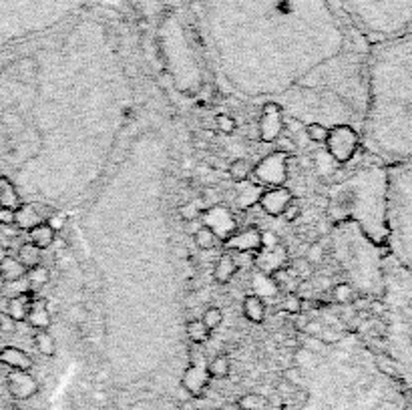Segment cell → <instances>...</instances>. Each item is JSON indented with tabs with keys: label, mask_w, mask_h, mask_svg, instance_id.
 I'll return each instance as SVG.
<instances>
[{
	"label": "cell",
	"mask_w": 412,
	"mask_h": 410,
	"mask_svg": "<svg viewBox=\"0 0 412 410\" xmlns=\"http://www.w3.org/2000/svg\"><path fill=\"white\" fill-rule=\"evenodd\" d=\"M324 145L332 155V159H336L338 163H348L360 147V137L350 125H338L330 129Z\"/></svg>",
	"instance_id": "cell-1"
},
{
	"label": "cell",
	"mask_w": 412,
	"mask_h": 410,
	"mask_svg": "<svg viewBox=\"0 0 412 410\" xmlns=\"http://www.w3.org/2000/svg\"><path fill=\"white\" fill-rule=\"evenodd\" d=\"M252 175L258 177V181L269 185V187H280L286 183L288 177V155L284 153H273L267 155L265 159H261L258 165L254 167Z\"/></svg>",
	"instance_id": "cell-2"
},
{
	"label": "cell",
	"mask_w": 412,
	"mask_h": 410,
	"mask_svg": "<svg viewBox=\"0 0 412 410\" xmlns=\"http://www.w3.org/2000/svg\"><path fill=\"white\" fill-rule=\"evenodd\" d=\"M292 199H294V193L286 185H280V187H269V189L261 191L258 197V203L267 215L282 217V213L286 211V207H288V203Z\"/></svg>",
	"instance_id": "cell-3"
},
{
	"label": "cell",
	"mask_w": 412,
	"mask_h": 410,
	"mask_svg": "<svg viewBox=\"0 0 412 410\" xmlns=\"http://www.w3.org/2000/svg\"><path fill=\"white\" fill-rule=\"evenodd\" d=\"M284 129V109L276 103H267L259 117V139L271 143L282 135Z\"/></svg>",
	"instance_id": "cell-4"
},
{
	"label": "cell",
	"mask_w": 412,
	"mask_h": 410,
	"mask_svg": "<svg viewBox=\"0 0 412 410\" xmlns=\"http://www.w3.org/2000/svg\"><path fill=\"white\" fill-rule=\"evenodd\" d=\"M6 388L12 398L28 400L39 392V382L26 370H10V374L6 376Z\"/></svg>",
	"instance_id": "cell-5"
},
{
	"label": "cell",
	"mask_w": 412,
	"mask_h": 410,
	"mask_svg": "<svg viewBox=\"0 0 412 410\" xmlns=\"http://www.w3.org/2000/svg\"><path fill=\"white\" fill-rule=\"evenodd\" d=\"M209 372H207V366L203 364H191L185 372H183V378H181V386L191 394V398H201L203 392L209 386Z\"/></svg>",
	"instance_id": "cell-6"
},
{
	"label": "cell",
	"mask_w": 412,
	"mask_h": 410,
	"mask_svg": "<svg viewBox=\"0 0 412 410\" xmlns=\"http://www.w3.org/2000/svg\"><path fill=\"white\" fill-rule=\"evenodd\" d=\"M223 243L233 251H254V253H258L261 249V232H258L256 228H246L242 232H235Z\"/></svg>",
	"instance_id": "cell-7"
},
{
	"label": "cell",
	"mask_w": 412,
	"mask_h": 410,
	"mask_svg": "<svg viewBox=\"0 0 412 410\" xmlns=\"http://www.w3.org/2000/svg\"><path fill=\"white\" fill-rule=\"evenodd\" d=\"M0 366H6L10 370L30 372V368L35 366V360L28 352L20 350L16 346H4V348H0Z\"/></svg>",
	"instance_id": "cell-8"
},
{
	"label": "cell",
	"mask_w": 412,
	"mask_h": 410,
	"mask_svg": "<svg viewBox=\"0 0 412 410\" xmlns=\"http://www.w3.org/2000/svg\"><path fill=\"white\" fill-rule=\"evenodd\" d=\"M32 302H35L32 290L22 292V293H16V295H12V297L6 302V310H4V312H6V314L12 318V320L22 322V320H26V316H28V310H30Z\"/></svg>",
	"instance_id": "cell-9"
},
{
	"label": "cell",
	"mask_w": 412,
	"mask_h": 410,
	"mask_svg": "<svg viewBox=\"0 0 412 410\" xmlns=\"http://www.w3.org/2000/svg\"><path fill=\"white\" fill-rule=\"evenodd\" d=\"M237 274V264H235V257L231 253H223L217 262H215V268H213V280L221 286H227Z\"/></svg>",
	"instance_id": "cell-10"
},
{
	"label": "cell",
	"mask_w": 412,
	"mask_h": 410,
	"mask_svg": "<svg viewBox=\"0 0 412 410\" xmlns=\"http://www.w3.org/2000/svg\"><path fill=\"white\" fill-rule=\"evenodd\" d=\"M24 322H28V326H32L35 330H49L52 324V318L47 304L43 300H35Z\"/></svg>",
	"instance_id": "cell-11"
},
{
	"label": "cell",
	"mask_w": 412,
	"mask_h": 410,
	"mask_svg": "<svg viewBox=\"0 0 412 410\" xmlns=\"http://www.w3.org/2000/svg\"><path fill=\"white\" fill-rule=\"evenodd\" d=\"M39 223H45V221L41 219V215L37 213L32 203H20V207L14 209V226L18 230L28 232V230H32Z\"/></svg>",
	"instance_id": "cell-12"
},
{
	"label": "cell",
	"mask_w": 412,
	"mask_h": 410,
	"mask_svg": "<svg viewBox=\"0 0 412 410\" xmlns=\"http://www.w3.org/2000/svg\"><path fill=\"white\" fill-rule=\"evenodd\" d=\"M242 312H244V318L252 324H263V320H265V304L259 295H254V293L244 297Z\"/></svg>",
	"instance_id": "cell-13"
},
{
	"label": "cell",
	"mask_w": 412,
	"mask_h": 410,
	"mask_svg": "<svg viewBox=\"0 0 412 410\" xmlns=\"http://www.w3.org/2000/svg\"><path fill=\"white\" fill-rule=\"evenodd\" d=\"M26 276V268L12 255L4 257V262H0V278L4 284H12V282H20Z\"/></svg>",
	"instance_id": "cell-14"
},
{
	"label": "cell",
	"mask_w": 412,
	"mask_h": 410,
	"mask_svg": "<svg viewBox=\"0 0 412 410\" xmlns=\"http://www.w3.org/2000/svg\"><path fill=\"white\" fill-rule=\"evenodd\" d=\"M54 239H56V232L52 230L47 221L35 226L32 230H28V241H30L32 245H37L41 251L47 249V247H51L52 243H54Z\"/></svg>",
	"instance_id": "cell-15"
},
{
	"label": "cell",
	"mask_w": 412,
	"mask_h": 410,
	"mask_svg": "<svg viewBox=\"0 0 412 410\" xmlns=\"http://www.w3.org/2000/svg\"><path fill=\"white\" fill-rule=\"evenodd\" d=\"M20 203L22 199H20V193L16 191V185L8 177L0 175V205L8 209H16L20 207Z\"/></svg>",
	"instance_id": "cell-16"
},
{
	"label": "cell",
	"mask_w": 412,
	"mask_h": 410,
	"mask_svg": "<svg viewBox=\"0 0 412 410\" xmlns=\"http://www.w3.org/2000/svg\"><path fill=\"white\" fill-rule=\"evenodd\" d=\"M24 280H26V284H28V290H32V292H35V290H41L43 286L49 284V280H51V270H49L45 264H39V266L26 270Z\"/></svg>",
	"instance_id": "cell-17"
},
{
	"label": "cell",
	"mask_w": 412,
	"mask_h": 410,
	"mask_svg": "<svg viewBox=\"0 0 412 410\" xmlns=\"http://www.w3.org/2000/svg\"><path fill=\"white\" fill-rule=\"evenodd\" d=\"M16 259H18L26 270H30V268L43 264V253H41V249H39L37 245H32L30 241H26V243H22V245L18 247Z\"/></svg>",
	"instance_id": "cell-18"
},
{
	"label": "cell",
	"mask_w": 412,
	"mask_h": 410,
	"mask_svg": "<svg viewBox=\"0 0 412 410\" xmlns=\"http://www.w3.org/2000/svg\"><path fill=\"white\" fill-rule=\"evenodd\" d=\"M185 334L187 338L193 342V344H203L209 340L211 336V330L205 326V322L201 318H195V320H189L187 326H185Z\"/></svg>",
	"instance_id": "cell-19"
},
{
	"label": "cell",
	"mask_w": 412,
	"mask_h": 410,
	"mask_svg": "<svg viewBox=\"0 0 412 410\" xmlns=\"http://www.w3.org/2000/svg\"><path fill=\"white\" fill-rule=\"evenodd\" d=\"M227 173L235 183H246L254 173V165L248 159H233L227 167Z\"/></svg>",
	"instance_id": "cell-20"
},
{
	"label": "cell",
	"mask_w": 412,
	"mask_h": 410,
	"mask_svg": "<svg viewBox=\"0 0 412 410\" xmlns=\"http://www.w3.org/2000/svg\"><path fill=\"white\" fill-rule=\"evenodd\" d=\"M207 372L211 378H217V380H223L229 376L231 372V362L227 356H215L209 364H207Z\"/></svg>",
	"instance_id": "cell-21"
},
{
	"label": "cell",
	"mask_w": 412,
	"mask_h": 410,
	"mask_svg": "<svg viewBox=\"0 0 412 410\" xmlns=\"http://www.w3.org/2000/svg\"><path fill=\"white\" fill-rule=\"evenodd\" d=\"M32 342H35V348L41 352L43 356H54V352H56V340L52 338V334H49L47 330H39L37 334H35V338H32Z\"/></svg>",
	"instance_id": "cell-22"
},
{
	"label": "cell",
	"mask_w": 412,
	"mask_h": 410,
	"mask_svg": "<svg viewBox=\"0 0 412 410\" xmlns=\"http://www.w3.org/2000/svg\"><path fill=\"white\" fill-rule=\"evenodd\" d=\"M193 241H195V245H197L199 249L207 251V249H213V247L219 243V237L215 235V232H213L211 228L201 226V228L193 234Z\"/></svg>",
	"instance_id": "cell-23"
},
{
	"label": "cell",
	"mask_w": 412,
	"mask_h": 410,
	"mask_svg": "<svg viewBox=\"0 0 412 410\" xmlns=\"http://www.w3.org/2000/svg\"><path fill=\"white\" fill-rule=\"evenodd\" d=\"M237 408L239 410H267L269 408V400L263 394H246L237 400Z\"/></svg>",
	"instance_id": "cell-24"
},
{
	"label": "cell",
	"mask_w": 412,
	"mask_h": 410,
	"mask_svg": "<svg viewBox=\"0 0 412 410\" xmlns=\"http://www.w3.org/2000/svg\"><path fill=\"white\" fill-rule=\"evenodd\" d=\"M207 209L205 201H191L179 207V215L183 221H191V219H201V213Z\"/></svg>",
	"instance_id": "cell-25"
},
{
	"label": "cell",
	"mask_w": 412,
	"mask_h": 410,
	"mask_svg": "<svg viewBox=\"0 0 412 410\" xmlns=\"http://www.w3.org/2000/svg\"><path fill=\"white\" fill-rule=\"evenodd\" d=\"M288 270H290L292 276H296V278H300V280H308V278H312V274H314V266L310 264L306 257L294 259L292 264H288Z\"/></svg>",
	"instance_id": "cell-26"
},
{
	"label": "cell",
	"mask_w": 412,
	"mask_h": 410,
	"mask_svg": "<svg viewBox=\"0 0 412 410\" xmlns=\"http://www.w3.org/2000/svg\"><path fill=\"white\" fill-rule=\"evenodd\" d=\"M332 300L336 304H352L354 302V288L346 282H340L332 288Z\"/></svg>",
	"instance_id": "cell-27"
},
{
	"label": "cell",
	"mask_w": 412,
	"mask_h": 410,
	"mask_svg": "<svg viewBox=\"0 0 412 410\" xmlns=\"http://www.w3.org/2000/svg\"><path fill=\"white\" fill-rule=\"evenodd\" d=\"M328 133H330V129H328L326 125H320V123H310V125H306V137H308L312 143L324 145L326 139H328Z\"/></svg>",
	"instance_id": "cell-28"
},
{
	"label": "cell",
	"mask_w": 412,
	"mask_h": 410,
	"mask_svg": "<svg viewBox=\"0 0 412 410\" xmlns=\"http://www.w3.org/2000/svg\"><path fill=\"white\" fill-rule=\"evenodd\" d=\"M282 306H284V312H286V314H292V316H296V314H304V300H302L296 292L286 293Z\"/></svg>",
	"instance_id": "cell-29"
},
{
	"label": "cell",
	"mask_w": 412,
	"mask_h": 410,
	"mask_svg": "<svg viewBox=\"0 0 412 410\" xmlns=\"http://www.w3.org/2000/svg\"><path fill=\"white\" fill-rule=\"evenodd\" d=\"M201 320L205 322V326L209 328V330H215V328H219L221 322H223V312H221L219 308L211 306V308H207L205 312H203Z\"/></svg>",
	"instance_id": "cell-30"
},
{
	"label": "cell",
	"mask_w": 412,
	"mask_h": 410,
	"mask_svg": "<svg viewBox=\"0 0 412 410\" xmlns=\"http://www.w3.org/2000/svg\"><path fill=\"white\" fill-rule=\"evenodd\" d=\"M215 127H217V131L223 133V135H233L235 129H237V121L231 117V115L221 113V115L215 117Z\"/></svg>",
	"instance_id": "cell-31"
},
{
	"label": "cell",
	"mask_w": 412,
	"mask_h": 410,
	"mask_svg": "<svg viewBox=\"0 0 412 410\" xmlns=\"http://www.w3.org/2000/svg\"><path fill=\"white\" fill-rule=\"evenodd\" d=\"M282 217H284L288 223H294V221H298V219L302 217V205H300V201H298L296 197L288 203V207H286V211L282 213Z\"/></svg>",
	"instance_id": "cell-32"
},
{
	"label": "cell",
	"mask_w": 412,
	"mask_h": 410,
	"mask_svg": "<svg viewBox=\"0 0 412 410\" xmlns=\"http://www.w3.org/2000/svg\"><path fill=\"white\" fill-rule=\"evenodd\" d=\"M0 332L2 334H14L16 332V320H12L6 312H0Z\"/></svg>",
	"instance_id": "cell-33"
},
{
	"label": "cell",
	"mask_w": 412,
	"mask_h": 410,
	"mask_svg": "<svg viewBox=\"0 0 412 410\" xmlns=\"http://www.w3.org/2000/svg\"><path fill=\"white\" fill-rule=\"evenodd\" d=\"M322 257H324V249H322V245L320 243H312L308 247V255H306V259H308L312 266H316L318 262H322Z\"/></svg>",
	"instance_id": "cell-34"
},
{
	"label": "cell",
	"mask_w": 412,
	"mask_h": 410,
	"mask_svg": "<svg viewBox=\"0 0 412 410\" xmlns=\"http://www.w3.org/2000/svg\"><path fill=\"white\" fill-rule=\"evenodd\" d=\"M276 143H278V147H280V149H278L280 153H284V155H288V157H290L292 153H296V145L292 143V139H288V137H278Z\"/></svg>",
	"instance_id": "cell-35"
},
{
	"label": "cell",
	"mask_w": 412,
	"mask_h": 410,
	"mask_svg": "<svg viewBox=\"0 0 412 410\" xmlns=\"http://www.w3.org/2000/svg\"><path fill=\"white\" fill-rule=\"evenodd\" d=\"M284 378H286V382H290V384L298 386V384L302 382V372H300V368L292 366V368H288V370L284 372Z\"/></svg>",
	"instance_id": "cell-36"
},
{
	"label": "cell",
	"mask_w": 412,
	"mask_h": 410,
	"mask_svg": "<svg viewBox=\"0 0 412 410\" xmlns=\"http://www.w3.org/2000/svg\"><path fill=\"white\" fill-rule=\"evenodd\" d=\"M278 243H280V239H278L276 234H271V232H263L261 234V249H271Z\"/></svg>",
	"instance_id": "cell-37"
},
{
	"label": "cell",
	"mask_w": 412,
	"mask_h": 410,
	"mask_svg": "<svg viewBox=\"0 0 412 410\" xmlns=\"http://www.w3.org/2000/svg\"><path fill=\"white\" fill-rule=\"evenodd\" d=\"M320 340L326 342V344L340 342V340H342V332H336V330H324V332H320Z\"/></svg>",
	"instance_id": "cell-38"
},
{
	"label": "cell",
	"mask_w": 412,
	"mask_h": 410,
	"mask_svg": "<svg viewBox=\"0 0 412 410\" xmlns=\"http://www.w3.org/2000/svg\"><path fill=\"white\" fill-rule=\"evenodd\" d=\"M0 226H14V209L0 205Z\"/></svg>",
	"instance_id": "cell-39"
},
{
	"label": "cell",
	"mask_w": 412,
	"mask_h": 410,
	"mask_svg": "<svg viewBox=\"0 0 412 410\" xmlns=\"http://www.w3.org/2000/svg\"><path fill=\"white\" fill-rule=\"evenodd\" d=\"M2 125H6L8 129H14V127L22 125V121H20L18 115H14V113H4V115H2Z\"/></svg>",
	"instance_id": "cell-40"
},
{
	"label": "cell",
	"mask_w": 412,
	"mask_h": 410,
	"mask_svg": "<svg viewBox=\"0 0 412 410\" xmlns=\"http://www.w3.org/2000/svg\"><path fill=\"white\" fill-rule=\"evenodd\" d=\"M310 322H312V318H308V314H296V318H294V328L304 332V330L308 328Z\"/></svg>",
	"instance_id": "cell-41"
},
{
	"label": "cell",
	"mask_w": 412,
	"mask_h": 410,
	"mask_svg": "<svg viewBox=\"0 0 412 410\" xmlns=\"http://www.w3.org/2000/svg\"><path fill=\"white\" fill-rule=\"evenodd\" d=\"M47 223L51 226L54 232H58V230H62V228H64V217H62V215H58V213H54V215H52Z\"/></svg>",
	"instance_id": "cell-42"
},
{
	"label": "cell",
	"mask_w": 412,
	"mask_h": 410,
	"mask_svg": "<svg viewBox=\"0 0 412 410\" xmlns=\"http://www.w3.org/2000/svg\"><path fill=\"white\" fill-rule=\"evenodd\" d=\"M4 257H8V251L4 245H0V262H4Z\"/></svg>",
	"instance_id": "cell-43"
},
{
	"label": "cell",
	"mask_w": 412,
	"mask_h": 410,
	"mask_svg": "<svg viewBox=\"0 0 412 410\" xmlns=\"http://www.w3.org/2000/svg\"><path fill=\"white\" fill-rule=\"evenodd\" d=\"M4 410H20L16 404H8V406H4Z\"/></svg>",
	"instance_id": "cell-44"
},
{
	"label": "cell",
	"mask_w": 412,
	"mask_h": 410,
	"mask_svg": "<svg viewBox=\"0 0 412 410\" xmlns=\"http://www.w3.org/2000/svg\"><path fill=\"white\" fill-rule=\"evenodd\" d=\"M2 286H4V282H2V278H0V288H2Z\"/></svg>",
	"instance_id": "cell-45"
},
{
	"label": "cell",
	"mask_w": 412,
	"mask_h": 410,
	"mask_svg": "<svg viewBox=\"0 0 412 410\" xmlns=\"http://www.w3.org/2000/svg\"><path fill=\"white\" fill-rule=\"evenodd\" d=\"M0 175H2V173H0Z\"/></svg>",
	"instance_id": "cell-46"
}]
</instances>
